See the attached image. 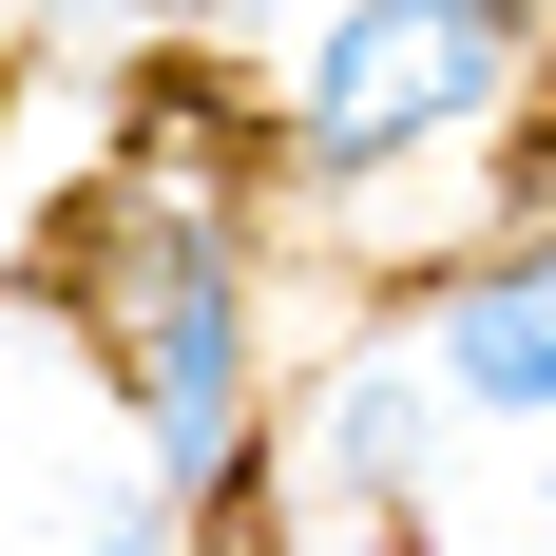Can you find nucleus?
I'll return each mask as SVG.
<instances>
[{"mask_svg": "<svg viewBox=\"0 0 556 556\" xmlns=\"http://www.w3.org/2000/svg\"><path fill=\"white\" fill-rule=\"evenodd\" d=\"M77 327H97V403L135 480L173 518L250 500V442H269V384H250V269H230L212 212H115L77 250Z\"/></svg>", "mask_w": 556, "mask_h": 556, "instance_id": "obj_1", "label": "nucleus"}, {"mask_svg": "<svg viewBox=\"0 0 556 556\" xmlns=\"http://www.w3.org/2000/svg\"><path fill=\"white\" fill-rule=\"evenodd\" d=\"M173 538H192V518H173L154 480H97L77 518H39V538H0V556H173Z\"/></svg>", "mask_w": 556, "mask_h": 556, "instance_id": "obj_5", "label": "nucleus"}, {"mask_svg": "<svg viewBox=\"0 0 556 556\" xmlns=\"http://www.w3.org/2000/svg\"><path fill=\"white\" fill-rule=\"evenodd\" d=\"M422 442H442L422 345L327 365V384L269 403V442H250V538L269 556H422Z\"/></svg>", "mask_w": 556, "mask_h": 556, "instance_id": "obj_3", "label": "nucleus"}, {"mask_svg": "<svg viewBox=\"0 0 556 556\" xmlns=\"http://www.w3.org/2000/svg\"><path fill=\"white\" fill-rule=\"evenodd\" d=\"M422 384L442 422H556V250H480L422 288Z\"/></svg>", "mask_w": 556, "mask_h": 556, "instance_id": "obj_4", "label": "nucleus"}, {"mask_svg": "<svg viewBox=\"0 0 556 556\" xmlns=\"http://www.w3.org/2000/svg\"><path fill=\"white\" fill-rule=\"evenodd\" d=\"M538 97V20H480V0H365V20H307L288 39V97H269V154L365 192V173L442 154L480 115Z\"/></svg>", "mask_w": 556, "mask_h": 556, "instance_id": "obj_2", "label": "nucleus"}]
</instances>
